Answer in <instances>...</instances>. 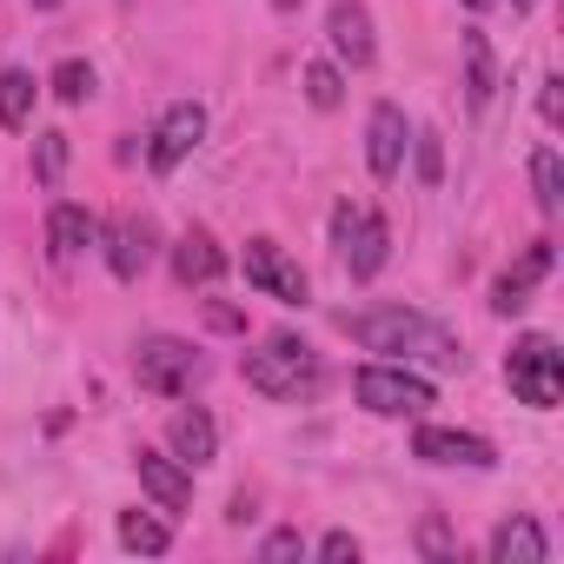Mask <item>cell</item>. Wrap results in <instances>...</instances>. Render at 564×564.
<instances>
[{"label": "cell", "instance_id": "obj_2", "mask_svg": "<svg viewBox=\"0 0 564 564\" xmlns=\"http://www.w3.org/2000/svg\"><path fill=\"white\" fill-rule=\"evenodd\" d=\"M239 372H246V386L265 392V399H313V392L326 386L319 352H313L306 339H293V333H279V339H265L259 352H246Z\"/></svg>", "mask_w": 564, "mask_h": 564}, {"label": "cell", "instance_id": "obj_21", "mask_svg": "<svg viewBox=\"0 0 564 564\" xmlns=\"http://www.w3.org/2000/svg\"><path fill=\"white\" fill-rule=\"evenodd\" d=\"M34 100H41V87H34V74H21V67H8L0 74V127H28L34 120Z\"/></svg>", "mask_w": 564, "mask_h": 564}, {"label": "cell", "instance_id": "obj_33", "mask_svg": "<svg viewBox=\"0 0 564 564\" xmlns=\"http://www.w3.org/2000/svg\"><path fill=\"white\" fill-rule=\"evenodd\" d=\"M28 8H61V0H28Z\"/></svg>", "mask_w": 564, "mask_h": 564}, {"label": "cell", "instance_id": "obj_1", "mask_svg": "<svg viewBox=\"0 0 564 564\" xmlns=\"http://www.w3.org/2000/svg\"><path fill=\"white\" fill-rule=\"evenodd\" d=\"M339 333L346 339H359L366 352H386V359H432V366H458V339L438 326V319H425V313H412V306H366V313H339Z\"/></svg>", "mask_w": 564, "mask_h": 564}, {"label": "cell", "instance_id": "obj_19", "mask_svg": "<svg viewBox=\"0 0 564 564\" xmlns=\"http://www.w3.org/2000/svg\"><path fill=\"white\" fill-rule=\"evenodd\" d=\"M458 54H465V107H471V113H485V107H491V94H498V61H491V41L471 28V34L458 41Z\"/></svg>", "mask_w": 564, "mask_h": 564}, {"label": "cell", "instance_id": "obj_28", "mask_svg": "<svg viewBox=\"0 0 564 564\" xmlns=\"http://www.w3.org/2000/svg\"><path fill=\"white\" fill-rule=\"evenodd\" d=\"M538 113H544V127H557V120H564V80H557V74L538 87Z\"/></svg>", "mask_w": 564, "mask_h": 564}, {"label": "cell", "instance_id": "obj_13", "mask_svg": "<svg viewBox=\"0 0 564 564\" xmlns=\"http://www.w3.org/2000/svg\"><path fill=\"white\" fill-rule=\"evenodd\" d=\"M326 41L346 67H372L379 61V41H372V14H366V0H333V14H326Z\"/></svg>", "mask_w": 564, "mask_h": 564}, {"label": "cell", "instance_id": "obj_31", "mask_svg": "<svg viewBox=\"0 0 564 564\" xmlns=\"http://www.w3.org/2000/svg\"><path fill=\"white\" fill-rule=\"evenodd\" d=\"M206 319H213V326H219V333H239V326H246V319H239V313H232V306H206Z\"/></svg>", "mask_w": 564, "mask_h": 564}, {"label": "cell", "instance_id": "obj_15", "mask_svg": "<svg viewBox=\"0 0 564 564\" xmlns=\"http://www.w3.org/2000/svg\"><path fill=\"white\" fill-rule=\"evenodd\" d=\"M133 471H140V491H147L160 511H186V505H193V471H186L173 452H140Z\"/></svg>", "mask_w": 564, "mask_h": 564}, {"label": "cell", "instance_id": "obj_22", "mask_svg": "<svg viewBox=\"0 0 564 564\" xmlns=\"http://www.w3.org/2000/svg\"><path fill=\"white\" fill-rule=\"evenodd\" d=\"M531 193H538V213H557L564 206V166H557L551 147L531 153Z\"/></svg>", "mask_w": 564, "mask_h": 564}, {"label": "cell", "instance_id": "obj_34", "mask_svg": "<svg viewBox=\"0 0 564 564\" xmlns=\"http://www.w3.org/2000/svg\"><path fill=\"white\" fill-rule=\"evenodd\" d=\"M465 8H491V0H465Z\"/></svg>", "mask_w": 564, "mask_h": 564}, {"label": "cell", "instance_id": "obj_18", "mask_svg": "<svg viewBox=\"0 0 564 564\" xmlns=\"http://www.w3.org/2000/svg\"><path fill=\"white\" fill-rule=\"evenodd\" d=\"M219 272H226V252L213 246V232H186V239H173V279H180V286H213Z\"/></svg>", "mask_w": 564, "mask_h": 564}, {"label": "cell", "instance_id": "obj_20", "mask_svg": "<svg viewBox=\"0 0 564 564\" xmlns=\"http://www.w3.org/2000/svg\"><path fill=\"white\" fill-rule=\"evenodd\" d=\"M120 544L140 551V557H166L173 551V524L153 518V511H120Z\"/></svg>", "mask_w": 564, "mask_h": 564}, {"label": "cell", "instance_id": "obj_24", "mask_svg": "<svg viewBox=\"0 0 564 564\" xmlns=\"http://www.w3.org/2000/svg\"><path fill=\"white\" fill-rule=\"evenodd\" d=\"M61 173H67V133H41L34 140V180L61 186Z\"/></svg>", "mask_w": 564, "mask_h": 564}, {"label": "cell", "instance_id": "obj_8", "mask_svg": "<svg viewBox=\"0 0 564 564\" xmlns=\"http://www.w3.org/2000/svg\"><path fill=\"white\" fill-rule=\"evenodd\" d=\"M199 140H206V107H199V100H173V107L160 113L153 140H147V166H153V173H173L180 160H193Z\"/></svg>", "mask_w": 564, "mask_h": 564}, {"label": "cell", "instance_id": "obj_6", "mask_svg": "<svg viewBox=\"0 0 564 564\" xmlns=\"http://www.w3.org/2000/svg\"><path fill=\"white\" fill-rule=\"evenodd\" d=\"M333 246H339V259H346L352 279H379V265H386V252H392V232H386L379 213L339 206V213H333Z\"/></svg>", "mask_w": 564, "mask_h": 564}, {"label": "cell", "instance_id": "obj_25", "mask_svg": "<svg viewBox=\"0 0 564 564\" xmlns=\"http://www.w3.org/2000/svg\"><path fill=\"white\" fill-rule=\"evenodd\" d=\"M47 87H54V94H61V100H67V107H80V100H87V94H94V67H87V61H61V67H54V80H47Z\"/></svg>", "mask_w": 564, "mask_h": 564}, {"label": "cell", "instance_id": "obj_23", "mask_svg": "<svg viewBox=\"0 0 564 564\" xmlns=\"http://www.w3.org/2000/svg\"><path fill=\"white\" fill-rule=\"evenodd\" d=\"M306 100H313L319 113H333V107L346 100V80H339L333 61H313V67H306Z\"/></svg>", "mask_w": 564, "mask_h": 564}, {"label": "cell", "instance_id": "obj_26", "mask_svg": "<svg viewBox=\"0 0 564 564\" xmlns=\"http://www.w3.org/2000/svg\"><path fill=\"white\" fill-rule=\"evenodd\" d=\"M412 153H419V180H425V186H438V180H445V147H438V133H432V127H419V133H412Z\"/></svg>", "mask_w": 564, "mask_h": 564}, {"label": "cell", "instance_id": "obj_27", "mask_svg": "<svg viewBox=\"0 0 564 564\" xmlns=\"http://www.w3.org/2000/svg\"><path fill=\"white\" fill-rule=\"evenodd\" d=\"M259 557H265V564H286V557H306V538H300V531H272V538L259 544Z\"/></svg>", "mask_w": 564, "mask_h": 564}, {"label": "cell", "instance_id": "obj_12", "mask_svg": "<svg viewBox=\"0 0 564 564\" xmlns=\"http://www.w3.org/2000/svg\"><path fill=\"white\" fill-rule=\"evenodd\" d=\"M405 147H412L405 113H399L392 100H379V107H372V120H366V166H372V180H399Z\"/></svg>", "mask_w": 564, "mask_h": 564}, {"label": "cell", "instance_id": "obj_16", "mask_svg": "<svg viewBox=\"0 0 564 564\" xmlns=\"http://www.w3.org/2000/svg\"><path fill=\"white\" fill-rule=\"evenodd\" d=\"M100 239V219L87 213V206H74V199H61L54 213H47V252L67 265V259H80L87 246Z\"/></svg>", "mask_w": 564, "mask_h": 564}, {"label": "cell", "instance_id": "obj_5", "mask_svg": "<svg viewBox=\"0 0 564 564\" xmlns=\"http://www.w3.org/2000/svg\"><path fill=\"white\" fill-rule=\"evenodd\" d=\"M133 372H140V386H147V392H160V399H180V392H193V386H199L206 359H199L186 339H173V333H153V339H140V346H133Z\"/></svg>", "mask_w": 564, "mask_h": 564}, {"label": "cell", "instance_id": "obj_4", "mask_svg": "<svg viewBox=\"0 0 564 564\" xmlns=\"http://www.w3.org/2000/svg\"><path fill=\"white\" fill-rule=\"evenodd\" d=\"M352 399L366 405V412H379V419H419L425 405H438V392H432V379H419V372H405V366H359V379H352Z\"/></svg>", "mask_w": 564, "mask_h": 564}, {"label": "cell", "instance_id": "obj_3", "mask_svg": "<svg viewBox=\"0 0 564 564\" xmlns=\"http://www.w3.org/2000/svg\"><path fill=\"white\" fill-rule=\"evenodd\" d=\"M505 379H511V399L531 405V412H551L564 399V352L551 333H524L505 359Z\"/></svg>", "mask_w": 564, "mask_h": 564}, {"label": "cell", "instance_id": "obj_30", "mask_svg": "<svg viewBox=\"0 0 564 564\" xmlns=\"http://www.w3.org/2000/svg\"><path fill=\"white\" fill-rule=\"evenodd\" d=\"M419 544H425V557H452V538H445V524H438V518H425Z\"/></svg>", "mask_w": 564, "mask_h": 564}, {"label": "cell", "instance_id": "obj_10", "mask_svg": "<svg viewBox=\"0 0 564 564\" xmlns=\"http://www.w3.org/2000/svg\"><path fill=\"white\" fill-rule=\"evenodd\" d=\"M551 259H557V252H551V239H531V246L518 252V265H505V272H498V286H491V313H505V319H511V313H524V306H531V293H538V279L551 272Z\"/></svg>", "mask_w": 564, "mask_h": 564}, {"label": "cell", "instance_id": "obj_9", "mask_svg": "<svg viewBox=\"0 0 564 564\" xmlns=\"http://www.w3.org/2000/svg\"><path fill=\"white\" fill-rule=\"evenodd\" d=\"M100 239H107V272H113V279H140V272L153 265V246H160V232H153L147 213H120Z\"/></svg>", "mask_w": 564, "mask_h": 564}, {"label": "cell", "instance_id": "obj_35", "mask_svg": "<svg viewBox=\"0 0 564 564\" xmlns=\"http://www.w3.org/2000/svg\"><path fill=\"white\" fill-rule=\"evenodd\" d=\"M272 8H293V0H272Z\"/></svg>", "mask_w": 564, "mask_h": 564}, {"label": "cell", "instance_id": "obj_7", "mask_svg": "<svg viewBox=\"0 0 564 564\" xmlns=\"http://www.w3.org/2000/svg\"><path fill=\"white\" fill-rule=\"evenodd\" d=\"M246 286H259L265 300H279V306H306V272H300V259H286V246L279 239H246Z\"/></svg>", "mask_w": 564, "mask_h": 564}, {"label": "cell", "instance_id": "obj_14", "mask_svg": "<svg viewBox=\"0 0 564 564\" xmlns=\"http://www.w3.org/2000/svg\"><path fill=\"white\" fill-rule=\"evenodd\" d=\"M166 452H173L186 471L213 465V458H219V425H213V412H199V405H180V412L166 419Z\"/></svg>", "mask_w": 564, "mask_h": 564}, {"label": "cell", "instance_id": "obj_11", "mask_svg": "<svg viewBox=\"0 0 564 564\" xmlns=\"http://www.w3.org/2000/svg\"><path fill=\"white\" fill-rule=\"evenodd\" d=\"M412 452H419L425 465H471V471H491V465H498L491 438H478V432H452V425H419Z\"/></svg>", "mask_w": 564, "mask_h": 564}, {"label": "cell", "instance_id": "obj_17", "mask_svg": "<svg viewBox=\"0 0 564 564\" xmlns=\"http://www.w3.org/2000/svg\"><path fill=\"white\" fill-rule=\"evenodd\" d=\"M551 557V538L538 531V518H505L491 531V564H544Z\"/></svg>", "mask_w": 564, "mask_h": 564}, {"label": "cell", "instance_id": "obj_29", "mask_svg": "<svg viewBox=\"0 0 564 564\" xmlns=\"http://www.w3.org/2000/svg\"><path fill=\"white\" fill-rule=\"evenodd\" d=\"M319 557H326V564H346V557H359V538H352V531H326V538H319Z\"/></svg>", "mask_w": 564, "mask_h": 564}, {"label": "cell", "instance_id": "obj_32", "mask_svg": "<svg viewBox=\"0 0 564 564\" xmlns=\"http://www.w3.org/2000/svg\"><path fill=\"white\" fill-rule=\"evenodd\" d=\"M511 8H518V14H531V8H538V0H511Z\"/></svg>", "mask_w": 564, "mask_h": 564}]
</instances>
